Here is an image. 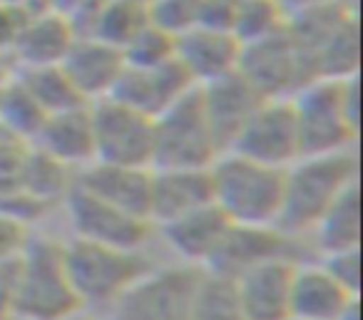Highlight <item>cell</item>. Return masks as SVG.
Returning a JSON list of instances; mask_svg holds the SVG:
<instances>
[{"label":"cell","mask_w":363,"mask_h":320,"mask_svg":"<svg viewBox=\"0 0 363 320\" xmlns=\"http://www.w3.org/2000/svg\"><path fill=\"white\" fill-rule=\"evenodd\" d=\"M358 181V156L351 149L336 154L298 156L284 169V196L277 229L291 239L311 236L328 206Z\"/></svg>","instance_id":"6da1fadb"},{"label":"cell","mask_w":363,"mask_h":320,"mask_svg":"<svg viewBox=\"0 0 363 320\" xmlns=\"http://www.w3.org/2000/svg\"><path fill=\"white\" fill-rule=\"evenodd\" d=\"M301 156L336 154L358 137V75L311 80L291 97Z\"/></svg>","instance_id":"7a4b0ae2"},{"label":"cell","mask_w":363,"mask_h":320,"mask_svg":"<svg viewBox=\"0 0 363 320\" xmlns=\"http://www.w3.org/2000/svg\"><path fill=\"white\" fill-rule=\"evenodd\" d=\"M214 206L239 226H277L284 196V169L224 152L209 166Z\"/></svg>","instance_id":"3957f363"},{"label":"cell","mask_w":363,"mask_h":320,"mask_svg":"<svg viewBox=\"0 0 363 320\" xmlns=\"http://www.w3.org/2000/svg\"><path fill=\"white\" fill-rule=\"evenodd\" d=\"M82 305L65 268L62 244L33 236L16 261L18 320H67Z\"/></svg>","instance_id":"277c9868"},{"label":"cell","mask_w":363,"mask_h":320,"mask_svg":"<svg viewBox=\"0 0 363 320\" xmlns=\"http://www.w3.org/2000/svg\"><path fill=\"white\" fill-rule=\"evenodd\" d=\"M62 251L67 275L82 310L90 305L110 308L135 280H140L152 268L142 251H122L82 239L62 244Z\"/></svg>","instance_id":"5b68a950"},{"label":"cell","mask_w":363,"mask_h":320,"mask_svg":"<svg viewBox=\"0 0 363 320\" xmlns=\"http://www.w3.org/2000/svg\"><path fill=\"white\" fill-rule=\"evenodd\" d=\"M152 169H209L222 154L207 122L199 87L152 120Z\"/></svg>","instance_id":"8992f818"},{"label":"cell","mask_w":363,"mask_h":320,"mask_svg":"<svg viewBox=\"0 0 363 320\" xmlns=\"http://www.w3.org/2000/svg\"><path fill=\"white\" fill-rule=\"evenodd\" d=\"M202 268H150L110 305V320H189Z\"/></svg>","instance_id":"52a82bcc"},{"label":"cell","mask_w":363,"mask_h":320,"mask_svg":"<svg viewBox=\"0 0 363 320\" xmlns=\"http://www.w3.org/2000/svg\"><path fill=\"white\" fill-rule=\"evenodd\" d=\"M95 161L152 169V117L102 97L90 105Z\"/></svg>","instance_id":"ba28073f"},{"label":"cell","mask_w":363,"mask_h":320,"mask_svg":"<svg viewBox=\"0 0 363 320\" xmlns=\"http://www.w3.org/2000/svg\"><path fill=\"white\" fill-rule=\"evenodd\" d=\"M237 72L264 100H291L303 85L316 80L286 28L267 40L242 45Z\"/></svg>","instance_id":"9c48e42d"},{"label":"cell","mask_w":363,"mask_h":320,"mask_svg":"<svg viewBox=\"0 0 363 320\" xmlns=\"http://www.w3.org/2000/svg\"><path fill=\"white\" fill-rule=\"evenodd\" d=\"M67 209V219L75 231V239L92 241L100 246H112L122 251H142V246L152 236V221L142 216L127 214L117 206L92 196L90 191L72 184L62 199Z\"/></svg>","instance_id":"30bf717a"},{"label":"cell","mask_w":363,"mask_h":320,"mask_svg":"<svg viewBox=\"0 0 363 320\" xmlns=\"http://www.w3.org/2000/svg\"><path fill=\"white\" fill-rule=\"evenodd\" d=\"M229 152L277 169L294 164L301 156V149L291 100H264Z\"/></svg>","instance_id":"8fae6325"},{"label":"cell","mask_w":363,"mask_h":320,"mask_svg":"<svg viewBox=\"0 0 363 320\" xmlns=\"http://www.w3.org/2000/svg\"><path fill=\"white\" fill-rule=\"evenodd\" d=\"M194 87L197 85L187 75V70L177 62V57H172L155 67L125 65L110 97L155 120L157 115H162L167 107L174 105L179 97H184Z\"/></svg>","instance_id":"7c38bea8"},{"label":"cell","mask_w":363,"mask_h":320,"mask_svg":"<svg viewBox=\"0 0 363 320\" xmlns=\"http://www.w3.org/2000/svg\"><path fill=\"white\" fill-rule=\"evenodd\" d=\"M296 239L281 234L277 226H239L232 224L219 244L214 258L207 263L209 273L237 278L244 270L254 268L259 263H267L274 258H294L291 248Z\"/></svg>","instance_id":"4fadbf2b"},{"label":"cell","mask_w":363,"mask_h":320,"mask_svg":"<svg viewBox=\"0 0 363 320\" xmlns=\"http://www.w3.org/2000/svg\"><path fill=\"white\" fill-rule=\"evenodd\" d=\"M296 261L274 258L244 270L234 278L237 298L247 320L291 318V283Z\"/></svg>","instance_id":"5bb4252c"},{"label":"cell","mask_w":363,"mask_h":320,"mask_svg":"<svg viewBox=\"0 0 363 320\" xmlns=\"http://www.w3.org/2000/svg\"><path fill=\"white\" fill-rule=\"evenodd\" d=\"M199 97H202L204 115H207V122L212 127V135L222 154L232 149L239 132L244 130V125L252 120V115L264 102V97L239 72L202 85Z\"/></svg>","instance_id":"9a60e30c"},{"label":"cell","mask_w":363,"mask_h":320,"mask_svg":"<svg viewBox=\"0 0 363 320\" xmlns=\"http://www.w3.org/2000/svg\"><path fill=\"white\" fill-rule=\"evenodd\" d=\"M239 55H242V42L229 30L197 25L174 38L177 62L187 70L197 87L237 72Z\"/></svg>","instance_id":"2e32d148"},{"label":"cell","mask_w":363,"mask_h":320,"mask_svg":"<svg viewBox=\"0 0 363 320\" xmlns=\"http://www.w3.org/2000/svg\"><path fill=\"white\" fill-rule=\"evenodd\" d=\"M125 65L127 62L122 50L95 40V38H75L65 60L60 62L65 75L75 85L77 95L87 105L102 100V97H110Z\"/></svg>","instance_id":"e0dca14e"},{"label":"cell","mask_w":363,"mask_h":320,"mask_svg":"<svg viewBox=\"0 0 363 320\" xmlns=\"http://www.w3.org/2000/svg\"><path fill=\"white\" fill-rule=\"evenodd\" d=\"M209 204H214L209 169H152V226H162Z\"/></svg>","instance_id":"ac0fdd59"},{"label":"cell","mask_w":363,"mask_h":320,"mask_svg":"<svg viewBox=\"0 0 363 320\" xmlns=\"http://www.w3.org/2000/svg\"><path fill=\"white\" fill-rule=\"evenodd\" d=\"M75 184L90 191L97 199L127 211V214L142 216L150 221L152 169L92 161V164L82 166V171L75 176Z\"/></svg>","instance_id":"d6986e66"},{"label":"cell","mask_w":363,"mask_h":320,"mask_svg":"<svg viewBox=\"0 0 363 320\" xmlns=\"http://www.w3.org/2000/svg\"><path fill=\"white\" fill-rule=\"evenodd\" d=\"M232 221L222 214L214 204L202 206V209L184 214L179 219H172L162 224V236L167 246L174 253H179L187 265L207 268V263L214 258L219 244L227 236Z\"/></svg>","instance_id":"ffe728a7"},{"label":"cell","mask_w":363,"mask_h":320,"mask_svg":"<svg viewBox=\"0 0 363 320\" xmlns=\"http://www.w3.org/2000/svg\"><path fill=\"white\" fill-rule=\"evenodd\" d=\"M33 144L48 156L72 166H87L95 161V139H92L90 105L48 115Z\"/></svg>","instance_id":"44dd1931"},{"label":"cell","mask_w":363,"mask_h":320,"mask_svg":"<svg viewBox=\"0 0 363 320\" xmlns=\"http://www.w3.org/2000/svg\"><path fill=\"white\" fill-rule=\"evenodd\" d=\"M75 42L70 23L57 13H40L26 21L13 47V62L23 67H50L65 60L67 50Z\"/></svg>","instance_id":"7402d4cb"},{"label":"cell","mask_w":363,"mask_h":320,"mask_svg":"<svg viewBox=\"0 0 363 320\" xmlns=\"http://www.w3.org/2000/svg\"><path fill=\"white\" fill-rule=\"evenodd\" d=\"M358 295H351L326 273L321 263H296L291 283V318L336 320Z\"/></svg>","instance_id":"603a6c76"},{"label":"cell","mask_w":363,"mask_h":320,"mask_svg":"<svg viewBox=\"0 0 363 320\" xmlns=\"http://www.w3.org/2000/svg\"><path fill=\"white\" fill-rule=\"evenodd\" d=\"M318 251L323 256L336 251L361 248V194L358 181L351 184L321 216L311 231Z\"/></svg>","instance_id":"cb8c5ba5"},{"label":"cell","mask_w":363,"mask_h":320,"mask_svg":"<svg viewBox=\"0 0 363 320\" xmlns=\"http://www.w3.org/2000/svg\"><path fill=\"white\" fill-rule=\"evenodd\" d=\"M16 181L33 201H38L45 209H50L57 201L65 199L67 191L75 184V179L70 176V169L57 159H52V156H48L43 149H38L35 144L30 147L26 161L18 169Z\"/></svg>","instance_id":"d4e9b609"},{"label":"cell","mask_w":363,"mask_h":320,"mask_svg":"<svg viewBox=\"0 0 363 320\" xmlns=\"http://www.w3.org/2000/svg\"><path fill=\"white\" fill-rule=\"evenodd\" d=\"M16 77L21 80V85L30 92V97L40 105V110L45 112V115H57V112L87 105V102L77 95L75 85H72L70 77L65 75V70H62L60 65L23 67V70L16 72Z\"/></svg>","instance_id":"484cf974"},{"label":"cell","mask_w":363,"mask_h":320,"mask_svg":"<svg viewBox=\"0 0 363 320\" xmlns=\"http://www.w3.org/2000/svg\"><path fill=\"white\" fill-rule=\"evenodd\" d=\"M289 13L281 0H237L232 18V35L242 45L267 40L286 28Z\"/></svg>","instance_id":"4316f807"},{"label":"cell","mask_w":363,"mask_h":320,"mask_svg":"<svg viewBox=\"0 0 363 320\" xmlns=\"http://www.w3.org/2000/svg\"><path fill=\"white\" fill-rule=\"evenodd\" d=\"M189 320H247L232 278L202 270Z\"/></svg>","instance_id":"83f0119b"},{"label":"cell","mask_w":363,"mask_h":320,"mask_svg":"<svg viewBox=\"0 0 363 320\" xmlns=\"http://www.w3.org/2000/svg\"><path fill=\"white\" fill-rule=\"evenodd\" d=\"M45 117L48 115L33 100L30 92L21 85L18 77H13L11 82L0 87V127L3 130L13 132L28 142H35Z\"/></svg>","instance_id":"f1b7e54d"},{"label":"cell","mask_w":363,"mask_h":320,"mask_svg":"<svg viewBox=\"0 0 363 320\" xmlns=\"http://www.w3.org/2000/svg\"><path fill=\"white\" fill-rule=\"evenodd\" d=\"M125 62L130 67H155L174 57V38L164 30L147 23L140 33L130 40V45L122 50Z\"/></svg>","instance_id":"f546056e"},{"label":"cell","mask_w":363,"mask_h":320,"mask_svg":"<svg viewBox=\"0 0 363 320\" xmlns=\"http://www.w3.org/2000/svg\"><path fill=\"white\" fill-rule=\"evenodd\" d=\"M150 23L167 35L179 38L182 33L199 25L202 0H150L147 3Z\"/></svg>","instance_id":"4dcf8cb0"},{"label":"cell","mask_w":363,"mask_h":320,"mask_svg":"<svg viewBox=\"0 0 363 320\" xmlns=\"http://www.w3.org/2000/svg\"><path fill=\"white\" fill-rule=\"evenodd\" d=\"M321 265L326 268V273L331 275L341 288H346L351 295L361 293V248L326 253Z\"/></svg>","instance_id":"1f68e13d"},{"label":"cell","mask_w":363,"mask_h":320,"mask_svg":"<svg viewBox=\"0 0 363 320\" xmlns=\"http://www.w3.org/2000/svg\"><path fill=\"white\" fill-rule=\"evenodd\" d=\"M30 239L33 234L28 221L11 214H0V265L16 263Z\"/></svg>","instance_id":"d6a6232c"},{"label":"cell","mask_w":363,"mask_h":320,"mask_svg":"<svg viewBox=\"0 0 363 320\" xmlns=\"http://www.w3.org/2000/svg\"><path fill=\"white\" fill-rule=\"evenodd\" d=\"M30 147L33 142L0 127V176H16L21 164L26 161Z\"/></svg>","instance_id":"836d02e7"},{"label":"cell","mask_w":363,"mask_h":320,"mask_svg":"<svg viewBox=\"0 0 363 320\" xmlns=\"http://www.w3.org/2000/svg\"><path fill=\"white\" fill-rule=\"evenodd\" d=\"M28 16L13 3H0V52L13 57V47L26 25Z\"/></svg>","instance_id":"e575fe53"},{"label":"cell","mask_w":363,"mask_h":320,"mask_svg":"<svg viewBox=\"0 0 363 320\" xmlns=\"http://www.w3.org/2000/svg\"><path fill=\"white\" fill-rule=\"evenodd\" d=\"M0 320H18V315H16V263L0 265Z\"/></svg>","instance_id":"d590c367"},{"label":"cell","mask_w":363,"mask_h":320,"mask_svg":"<svg viewBox=\"0 0 363 320\" xmlns=\"http://www.w3.org/2000/svg\"><path fill=\"white\" fill-rule=\"evenodd\" d=\"M45 3V8L50 13H57V16H72V13L77 11V8H82L85 3H90V0H43Z\"/></svg>","instance_id":"8d00e7d4"},{"label":"cell","mask_w":363,"mask_h":320,"mask_svg":"<svg viewBox=\"0 0 363 320\" xmlns=\"http://www.w3.org/2000/svg\"><path fill=\"white\" fill-rule=\"evenodd\" d=\"M18 67L16 62H13L11 55H6V52H0V87L6 85V82H11L13 77H16Z\"/></svg>","instance_id":"74e56055"},{"label":"cell","mask_w":363,"mask_h":320,"mask_svg":"<svg viewBox=\"0 0 363 320\" xmlns=\"http://www.w3.org/2000/svg\"><path fill=\"white\" fill-rule=\"evenodd\" d=\"M67 320H97V318H92V315H87L85 310H80V313H75V315H70Z\"/></svg>","instance_id":"f35d334b"},{"label":"cell","mask_w":363,"mask_h":320,"mask_svg":"<svg viewBox=\"0 0 363 320\" xmlns=\"http://www.w3.org/2000/svg\"><path fill=\"white\" fill-rule=\"evenodd\" d=\"M117 3H150V0H117Z\"/></svg>","instance_id":"ab89813d"},{"label":"cell","mask_w":363,"mask_h":320,"mask_svg":"<svg viewBox=\"0 0 363 320\" xmlns=\"http://www.w3.org/2000/svg\"><path fill=\"white\" fill-rule=\"evenodd\" d=\"M289 320H298V318H289Z\"/></svg>","instance_id":"60d3db41"}]
</instances>
